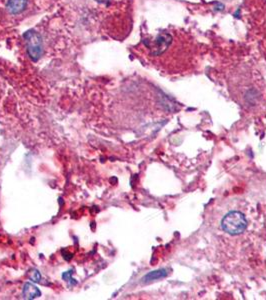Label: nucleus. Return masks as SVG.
<instances>
[{
  "label": "nucleus",
  "instance_id": "obj_1",
  "mask_svg": "<svg viewBox=\"0 0 266 300\" xmlns=\"http://www.w3.org/2000/svg\"><path fill=\"white\" fill-rule=\"evenodd\" d=\"M144 45L157 68L167 74H185L198 65V45L183 30L164 29L145 40Z\"/></svg>",
  "mask_w": 266,
  "mask_h": 300
},
{
  "label": "nucleus",
  "instance_id": "obj_2",
  "mask_svg": "<svg viewBox=\"0 0 266 300\" xmlns=\"http://www.w3.org/2000/svg\"><path fill=\"white\" fill-rule=\"evenodd\" d=\"M249 224V218L240 209H230L224 214L219 223L222 233L229 237H237L246 230Z\"/></svg>",
  "mask_w": 266,
  "mask_h": 300
},
{
  "label": "nucleus",
  "instance_id": "obj_3",
  "mask_svg": "<svg viewBox=\"0 0 266 300\" xmlns=\"http://www.w3.org/2000/svg\"><path fill=\"white\" fill-rule=\"evenodd\" d=\"M24 39L29 57L33 61H37L40 56L42 55L43 50L41 37H40V35L36 31L29 30L24 34Z\"/></svg>",
  "mask_w": 266,
  "mask_h": 300
},
{
  "label": "nucleus",
  "instance_id": "obj_4",
  "mask_svg": "<svg viewBox=\"0 0 266 300\" xmlns=\"http://www.w3.org/2000/svg\"><path fill=\"white\" fill-rule=\"evenodd\" d=\"M27 6V0H9L7 2V9L11 14H19Z\"/></svg>",
  "mask_w": 266,
  "mask_h": 300
},
{
  "label": "nucleus",
  "instance_id": "obj_5",
  "mask_svg": "<svg viewBox=\"0 0 266 300\" xmlns=\"http://www.w3.org/2000/svg\"><path fill=\"white\" fill-rule=\"evenodd\" d=\"M41 295L40 290L31 283H25L23 287V296L26 299H34Z\"/></svg>",
  "mask_w": 266,
  "mask_h": 300
},
{
  "label": "nucleus",
  "instance_id": "obj_6",
  "mask_svg": "<svg viewBox=\"0 0 266 300\" xmlns=\"http://www.w3.org/2000/svg\"><path fill=\"white\" fill-rule=\"evenodd\" d=\"M166 275V271L165 270H159V271H153L148 273L145 277L144 280L145 281H151V280H155L161 277H164Z\"/></svg>",
  "mask_w": 266,
  "mask_h": 300
},
{
  "label": "nucleus",
  "instance_id": "obj_7",
  "mask_svg": "<svg viewBox=\"0 0 266 300\" xmlns=\"http://www.w3.org/2000/svg\"><path fill=\"white\" fill-rule=\"evenodd\" d=\"M30 279L34 282H38L40 281V278H41V275H40V272L36 269H33L32 271H30Z\"/></svg>",
  "mask_w": 266,
  "mask_h": 300
},
{
  "label": "nucleus",
  "instance_id": "obj_8",
  "mask_svg": "<svg viewBox=\"0 0 266 300\" xmlns=\"http://www.w3.org/2000/svg\"><path fill=\"white\" fill-rule=\"evenodd\" d=\"M71 275H72V271H67V272H64V273L62 274V277H63L64 280H66V281L70 282V284L75 285L77 282L74 281V279L71 277Z\"/></svg>",
  "mask_w": 266,
  "mask_h": 300
},
{
  "label": "nucleus",
  "instance_id": "obj_9",
  "mask_svg": "<svg viewBox=\"0 0 266 300\" xmlns=\"http://www.w3.org/2000/svg\"><path fill=\"white\" fill-rule=\"evenodd\" d=\"M96 1L99 3H107L110 1V0H96Z\"/></svg>",
  "mask_w": 266,
  "mask_h": 300
}]
</instances>
